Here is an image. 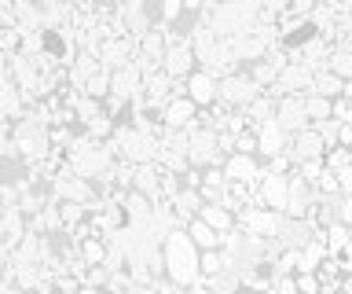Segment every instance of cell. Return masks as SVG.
I'll return each mask as SVG.
<instances>
[{"mask_svg": "<svg viewBox=\"0 0 352 294\" xmlns=\"http://www.w3.org/2000/svg\"><path fill=\"white\" fill-rule=\"evenodd\" d=\"M162 258H165V280L176 283V287H191V283L202 280V250L187 235V224L173 228L162 239Z\"/></svg>", "mask_w": 352, "mask_h": 294, "instance_id": "6da1fadb", "label": "cell"}, {"mask_svg": "<svg viewBox=\"0 0 352 294\" xmlns=\"http://www.w3.org/2000/svg\"><path fill=\"white\" fill-rule=\"evenodd\" d=\"M202 19L213 26V34L220 41L242 37L261 23V0H224V4H217L213 12H206Z\"/></svg>", "mask_w": 352, "mask_h": 294, "instance_id": "7a4b0ae2", "label": "cell"}, {"mask_svg": "<svg viewBox=\"0 0 352 294\" xmlns=\"http://www.w3.org/2000/svg\"><path fill=\"white\" fill-rule=\"evenodd\" d=\"M11 147L15 155L26 162V166H41L44 158L52 155V129L37 122V118H19L15 122V133H11Z\"/></svg>", "mask_w": 352, "mask_h": 294, "instance_id": "3957f363", "label": "cell"}, {"mask_svg": "<svg viewBox=\"0 0 352 294\" xmlns=\"http://www.w3.org/2000/svg\"><path fill=\"white\" fill-rule=\"evenodd\" d=\"M191 133V147H187V162L195 169H213V166H224V151H220V133L217 129H206V125H195L187 129Z\"/></svg>", "mask_w": 352, "mask_h": 294, "instance_id": "277c9868", "label": "cell"}, {"mask_svg": "<svg viewBox=\"0 0 352 294\" xmlns=\"http://www.w3.org/2000/svg\"><path fill=\"white\" fill-rule=\"evenodd\" d=\"M283 221H286V213L268 210V206H257V202L242 206V210L235 213V228H242V232H250V235H261V239H279Z\"/></svg>", "mask_w": 352, "mask_h": 294, "instance_id": "5b68a950", "label": "cell"}, {"mask_svg": "<svg viewBox=\"0 0 352 294\" xmlns=\"http://www.w3.org/2000/svg\"><path fill=\"white\" fill-rule=\"evenodd\" d=\"M261 92L264 89L253 81L250 70H235V74H228V78H220V103L235 107V111H246Z\"/></svg>", "mask_w": 352, "mask_h": 294, "instance_id": "8992f818", "label": "cell"}, {"mask_svg": "<svg viewBox=\"0 0 352 294\" xmlns=\"http://www.w3.org/2000/svg\"><path fill=\"white\" fill-rule=\"evenodd\" d=\"M165 26L158 23L154 30H147L140 41H136V67L143 70V78L147 74H154V70H162V63H165Z\"/></svg>", "mask_w": 352, "mask_h": 294, "instance_id": "52a82bcc", "label": "cell"}, {"mask_svg": "<svg viewBox=\"0 0 352 294\" xmlns=\"http://www.w3.org/2000/svg\"><path fill=\"white\" fill-rule=\"evenodd\" d=\"M327 151H330V147H327V140L316 133V125H308V129H301V133H294L290 144H286V155L294 158V166L327 158Z\"/></svg>", "mask_w": 352, "mask_h": 294, "instance_id": "ba28073f", "label": "cell"}, {"mask_svg": "<svg viewBox=\"0 0 352 294\" xmlns=\"http://www.w3.org/2000/svg\"><path fill=\"white\" fill-rule=\"evenodd\" d=\"M286 199H290V173H272L264 169V177L257 184V206L286 213Z\"/></svg>", "mask_w": 352, "mask_h": 294, "instance_id": "9c48e42d", "label": "cell"}, {"mask_svg": "<svg viewBox=\"0 0 352 294\" xmlns=\"http://www.w3.org/2000/svg\"><path fill=\"white\" fill-rule=\"evenodd\" d=\"M99 63H103V70H121L129 67V63H136V37L121 34V37H107L103 45H99Z\"/></svg>", "mask_w": 352, "mask_h": 294, "instance_id": "30bf717a", "label": "cell"}, {"mask_svg": "<svg viewBox=\"0 0 352 294\" xmlns=\"http://www.w3.org/2000/svg\"><path fill=\"white\" fill-rule=\"evenodd\" d=\"M198 111H202V107H198L191 96H173V100L162 107V122H165V129H195Z\"/></svg>", "mask_w": 352, "mask_h": 294, "instance_id": "8fae6325", "label": "cell"}, {"mask_svg": "<svg viewBox=\"0 0 352 294\" xmlns=\"http://www.w3.org/2000/svg\"><path fill=\"white\" fill-rule=\"evenodd\" d=\"M275 122H279L290 136L312 125V122H308V103H305V96H283L279 107H275Z\"/></svg>", "mask_w": 352, "mask_h": 294, "instance_id": "7c38bea8", "label": "cell"}, {"mask_svg": "<svg viewBox=\"0 0 352 294\" xmlns=\"http://www.w3.org/2000/svg\"><path fill=\"white\" fill-rule=\"evenodd\" d=\"M220 169H224L228 180H235V184H253V188H257L261 177H264V166L257 162V155H239V151H235V155H228Z\"/></svg>", "mask_w": 352, "mask_h": 294, "instance_id": "4fadbf2b", "label": "cell"}, {"mask_svg": "<svg viewBox=\"0 0 352 294\" xmlns=\"http://www.w3.org/2000/svg\"><path fill=\"white\" fill-rule=\"evenodd\" d=\"M187 96H191V100L202 107V111H209L213 103H220V78L198 67L191 78H187Z\"/></svg>", "mask_w": 352, "mask_h": 294, "instance_id": "5bb4252c", "label": "cell"}, {"mask_svg": "<svg viewBox=\"0 0 352 294\" xmlns=\"http://www.w3.org/2000/svg\"><path fill=\"white\" fill-rule=\"evenodd\" d=\"M257 144H261V155H264V162L268 158H275V155H283L286 151V144H290V133L275 122V118H268L264 125H257Z\"/></svg>", "mask_w": 352, "mask_h": 294, "instance_id": "9a60e30c", "label": "cell"}, {"mask_svg": "<svg viewBox=\"0 0 352 294\" xmlns=\"http://www.w3.org/2000/svg\"><path fill=\"white\" fill-rule=\"evenodd\" d=\"M121 210H125V224L132 228H147L151 224V217H154V202L147 199V195H140V191H125L121 195Z\"/></svg>", "mask_w": 352, "mask_h": 294, "instance_id": "2e32d148", "label": "cell"}, {"mask_svg": "<svg viewBox=\"0 0 352 294\" xmlns=\"http://www.w3.org/2000/svg\"><path fill=\"white\" fill-rule=\"evenodd\" d=\"M132 191L147 195L151 202L162 199V169H158V162H143V166H136V173H132Z\"/></svg>", "mask_w": 352, "mask_h": 294, "instance_id": "e0dca14e", "label": "cell"}, {"mask_svg": "<svg viewBox=\"0 0 352 294\" xmlns=\"http://www.w3.org/2000/svg\"><path fill=\"white\" fill-rule=\"evenodd\" d=\"M173 202V210H176V217L187 224V221H195L198 213H202V206H206V199H202V191L198 188H180L176 191V199H169Z\"/></svg>", "mask_w": 352, "mask_h": 294, "instance_id": "ac0fdd59", "label": "cell"}, {"mask_svg": "<svg viewBox=\"0 0 352 294\" xmlns=\"http://www.w3.org/2000/svg\"><path fill=\"white\" fill-rule=\"evenodd\" d=\"M107 250H110V243L103 235H85L81 243H77V254H81V261L88 269H96V265H103L107 261Z\"/></svg>", "mask_w": 352, "mask_h": 294, "instance_id": "d6986e66", "label": "cell"}, {"mask_svg": "<svg viewBox=\"0 0 352 294\" xmlns=\"http://www.w3.org/2000/svg\"><path fill=\"white\" fill-rule=\"evenodd\" d=\"M187 235L195 239V246H198V250H220V239H224V235L217 232V228H209L202 217L187 221Z\"/></svg>", "mask_w": 352, "mask_h": 294, "instance_id": "ffe728a7", "label": "cell"}, {"mask_svg": "<svg viewBox=\"0 0 352 294\" xmlns=\"http://www.w3.org/2000/svg\"><path fill=\"white\" fill-rule=\"evenodd\" d=\"M198 217H202V221H206L209 228H217L220 235L235 228V213H231L228 206H213V202H206V206H202V213H198Z\"/></svg>", "mask_w": 352, "mask_h": 294, "instance_id": "44dd1931", "label": "cell"}, {"mask_svg": "<svg viewBox=\"0 0 352 294\" xmlns=\"http://www.w3.org/2000/svg\"><path fill=\"white\" fill-rule=\"evenodd\" d=\"M323 239H327V250H330V254L341 258V254H345V250L352 246V228L341 224V221H334V224H330L327 232H323Z\"/></svg>", "mask_w": 352, "mask_h": 294, "instance_id": "7402d4cb", "label": "cell"}, {"mask_svg": "<svg viewBox=\"0 0 352 294\" xmlns=\"http://www.w3.org/2000/svg\"><path fill=\"white\" fill-rule=\"evenodd\" d=\"M312 92H316V96H327V100H338V96L345 92V81H341L334 70H316Z\"/></svg>", "mask_w": 352, "mask_h": 294, "instance_id": "603a6c76", "label": "cell"}, {"mask_svg": "<svg viewBox=\"0 0 352 294\" xmlns=\"http://www.w3.org/2000/svg\"><path fill=\"white\" fill-rule=\"evenodd\" d=\"M305 103H308V122H327V118H334V100H327V96H316V92H308L305 96Z\"/></svg>", "mask_w": 352, "mask_h": 294, "instance_id": "cb8c5ba5", "label": "cell"}, {"mask_svg": "<svg viewBox=\"0 0 352 294\" xmlns=\"http://www.w3.org/2000/svg\"><path fill=\"white\" fill-rule=\"evenodd\" d=\"M224 269H231V258L224 254V250H202V280L220 276Z\"/></svg>", "mask_w": 352, "mask_h": 294, "instance_id": "d4e9b609", "label": "cell"}, {"mask_svg": "<svg viewBox=\"0 0 352 294\" xmlns=\"http://www.w3.org/2000/svg\"><path fill=\"white\" fill-rule=\"evenodd\" d=\"M327 70H334L341 81H352V48H334V52H330Z\"/></svg>", "mask_w": 352, "mask_h": 294, "instance_id": "484cf974", "label": "cell"}, {"mask_svg": "<svg viewBox=\"0 0 352 294\" xmlns=\"http://www.w3.org/2000/svg\"><path fill=\"white\" fill-rule=\"evenodd\" d=\"M81 92H85V96H96V100H107V96H110V70H96V74H88Z\"/></svg>", "mask_w": 352, "mask_h": 294, "instance_id": "4316f807", "label": "cell"}, {"mask_svg": "<svg viewBox=\"0 0 352 294\" xmlns=\"http://www.w3.org/2000/svg\"><path fill=\"white\" fill-rule=\"evenodd\" d=\"M114 129H118L114 118H110V114H99V118H92V122H88V125L81 129V133H88L92 140H103V144H107V140L114 136Z\"/></svg>", "mask_w": 352, "mask_h": 294, "instance_id": "83f0119b", "label": "cell"}, {"mask_svg": "<svg viewBox=\"0 0 352 294\" xmlns=\"http://www.w3.org/2000/svg\"><path fill=\"white\" fill-rule=\"evenodd\" d=\"M316 133L327 140V147H338V144H341V122H338V118H327V122H316Z\"/></svg>", "mask_w": 352, "mask_h": 294, "instance_id": "f1b7e54d", "label": "cell"}, {"mask_svg": "<svg viewBox=\"0 0 352 294\" xmlns=\"http://www.w3.org/2000/svg\"><path fill=\"white\" fill-rule=\"evenodd\" d=\"M176 19H184V0H162V8H158V23H162V26H173Z\"/></svg>", "mask_w": 352, "mask_h": 294, "instance_id": "f546056e", "label": "cell"}, {"mask_svg": "<svg viewBox=\"0 0 352 294\" xmlns=\"http://www.w3.org/2000/svg\"><path fill=\"white\" fill-rule=\"evenodd\" d=\"M294 283H297V291H301V294H319V291H323V280H319V272H297Z\"/></svg>", "mask_w": 352, "mask_h": 294, "instance_id": "4dcf8cb0", "label": "cell"}, {"mask_svg": "<svg viewBox=\"0 0 352 294\" xmlns=\"http://www.w3.org/2000/svg\"><path fill=\"white\" fill-rule=\"evenodd\" d=\"M349 162H352V155H349V147H341V144H338V147H330V151H327V158H323V166L338 173V169H345V166H349Z\"/></svg>", "mask_w": 352, "mask_h": 294, "instance_id": "1f68e13d", "label": "cell"}, {"mask_svg": "<svg viewBox=\"0 0 352 294\" xmlns=\"http://www.w3.org/2000/svg\"><path fill=\"white\" fill-rule=\"evenodd\" d=\"M319 8V0H294L290 4V15H297V19H308Z\"/></svg>", "mask_w": 352, "mask_h": 294, "instance_id": "d6a6232c", "label": "cell"}, {"mask_svg": "<svg viewBox=\"0 0 352 294\" xmlns=\"http://www.w3.org/2000/svg\"><path fill=\"white\" fill-rule=\"evenodd\" d=\"M338 221L352 228V195H341L338 199Z\"/></svg>", "mask_w": 352, "mask_h": 294, "instance_id": "836d02e7", "label": "cell"}, {"mask_svg": "<svg viewBox=\"0 0 352 294\" xmlns=\"http://www.w3.org/2000/svg\"><path fill=\"white\" fill-rule=\"evenodd\" d=\"M272 294H301V291H297V283H294V276H283V280H275V287H272Z\"/></svg>", "mask_w": 352, "mask_h": 294, "instance_id": "e575fe53", "label": "cell"}, {"mask_svg": "<svg viewBox=\"0 0 352 294\" xmlns=\"http://www.w3.org/2000/svg\"><path fill=\"white\" fill-rule=\"evenodd\" d=\"M338 184H341V195H352V162L345 169H338Z\"/></svg>", "mask_w": 352, "mask_h": 294, "instance_id": "d590c367", "label": "cell"}, {"mask_svg": "<svg viewBox=\"0 0 352 294\" xmlns=\"http://www.w3.org/2000/svg\"><path fill=\"white\" fill-rule=\"evenodd\" d=\"M349 100H345V96H338V100H334V118H338V122H345V118H349Z\"/></svg>", "mask_w": 352, "mask_h": 294, "instance_id": "8d00e7d4", "label": "cell"}, {"mask_svg": "<svg viewBox=\"0 0 352 294\" xmlns=\"http://www.w3.org/2000/svg\"><path fill=\"white\" fill-rule=\"evenodd\" d=\"M129 294H158V283H132Z\"/></svg>", "mask_w": 352, "mask_h": 294, "instance_id": "74e56055", "label": "cell"}, {"mask_svg": "<svg viewBox=\"0 0 352 294\" xmlns=\"http://www.w3.org/2000/svg\"><path fill=\"white\" fill-rule=\"evenodd\" d=\"M341 291L352 294V272H349V276H341Z\"/></svg>", "mask_w": 352, "mask_h": 294, "instance_id": "f35d334b", "label": "cell"}, {"mask_svg": "<svg viewBox=\"0 0 352 294\" xmlns=\"http://www.w3.org/2000/svg\"><path fill=\"white\" fill-rule=\"evenodd\" d=\"M341 96H345V100L352 103V81H345V92H341Z\"/></svg>", "mask_w": 352, "mask_h": 294, "instance_id": "ab89813d", "label": "cell"}, {"mask_svg": "<svg viewBox=\"0 0 352 294\" xmlns=\"http://www.w3.org/2000/svg\"><path fill=\"white\" fill-rule=\"evenodd\" d=\"M345 125H349V129H352V107H349V118H345Z\"/></svg>", "mask_w": 352, "mask_h": 294, "instance_id": "60d3db41", "label": "cell"}, {"mask_svg": "<svg viewBox=\"0 0 352 294\" xmlns=\"http://www.w3.org/2000/svg\"><path fill=\"white\" fill-rule=\"evenodd\" d=\"M246 294H272V291H246Z\"/></svg>", "mask_w": 352, "mask_h": 294, "instance_id": "b9f144b4", "label": "cell"}, {"mask_svg": "<svg viewBox=\"0 0 352 294\" xmlns=\"http://www.w3.org/2000/svg\"><path fill=\"white\" fill-rule=\"evenodd\" d=\"M0 34H4V23H0Z\"/></svg>", "mask_w": 352, "mask_h": 294, "instance_id": "7bdbcfd3", "label": "cell"}]
</instances>
